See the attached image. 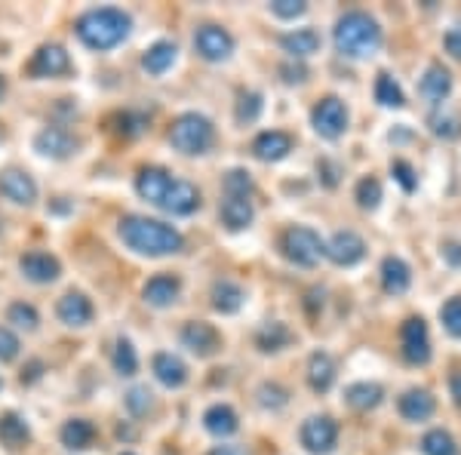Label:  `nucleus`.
<instances>
[{
    "label": "nucleus",
    "mask_w": 461,
    "mask_h": 455,
    "mask_svg": "<svg viewBox=\"0 0 461 455\" xmlns=\"http://www.w3.org/2000/svg\"><path fill=\"white\" fill-rule=\"evenodd\" d=\"M117 234L139 256H173V252H182L185 246L176 228L163 225L158 219H145V215H123Z\"/></svg>",
    "instance_id": "1"
},
{
    "label": "nucleus",
    "mask_w": 461,
    "mask_h": 455,
    "mask_svg": "<svg viewBox=\"0 0 461 455\" xmlns=\"http://www.w3.org/2000/svg\"><path fill=\"white\" fill-rule=\"evenodd\" d=\"M332 41H336V50L341 56L366 59L382 47V28H378V22L369 16V13L354 10V13H345V16L336 22Z\"/></svg>",
    "instance_id": "2"
},
{
    "label": "nucleus",
    "mask_w": 461,
    "mask_h": 455,
    "mask_svg": "<svg viewBox=\"0 0 461 455\" xmlns=\"http://www.w3.org/2000/svg\"><path fill=\"white\" fill-rule=\"evenodd\" d=\"M130 25L132 22L126 13L114 10V6H102V10H89L77 19V37L89 50L105 53V50H114L117 43L126 41Z\"/></svg>",
    "instance_id": "3"
},
{
    "label": "nucleus",
    "mask_w": 461,
    "mask_h": 455,
    "mask_svg": "<svg viewBox=\"0 0 461 455\" xmlns=\"http://www.w3.org/2000/svg\"><path fill=\"white\" fill-rule=\"evenodd\" d=\"M169 141H173L176 151L188 154V158H197V154H206L212 148L215 130H212V123L206 121L203 114L188 111V114H182V117H176V121H173Z\"/></svg>",
    "instance_id": "4"
},
{
    "label": "nucleus",
    "mask_w": 461,
    "mask_h": 455,
    "mask_svg": "<svg viewBox=\"0 0 461 455\" xmlns=\"http://www.w3.org/2000/svg\"><path fill=\"white\" fill-rule=\"evenodd\" d=\"M284 256L302 268H314L323 259V241L311 228H289L284 234Z\"/></svg>",
    "instance_id": "5"
},
{
    "label": "nucleus",
    "mask_w": 461,
    "mask_h": 455,
    "mask_svg": "<svg viewBox=\"0 0 461 455\" xmlns=\"http://www.w3.org/2000/svg\"><path fill=\"white\" fill-rule=\"evenodd\" d=\"M400 345H403V360L412 367H425L430 360V335L428 323L421 317H409L400 326Z\"/></svg>",
    "instance_id": "6"
},
{
    "label": "nucleus",
    "mask_w": 461,
    "mask_h": 455,
    "mask_svg": "<svg viewBox=\"0 0 461 455\" xmlns=\"http://www.w3.org/2000/svg\"><path fill=\"white\" fill-rule=\"evenodd\" d=\"M311 123H314L317 136L339 139L341 132H345V126H348L345 102L336 99V96H326V99H320L317 105H314V111H311Z\"/></svg>",
    "instance_id": "7"
},
{
    "label": "nucleus",
    "mask_w": 461,
    "mask_h": 455,
    "mask_svg": "<svg viewBox=\"0 0 461 455\" xmlns=\"http://www.w3.org/2000/svg\"><path fill=\"white\" fill-rule=\"evenodd\" d=\"M336 440H339V424L336 419H330V415H314V419H308L302 424V443L308 452H314V455L332 452Z\"/></svg>",
    "instance_id": "8"
},
{
    "label": "nucleus",
    "mask_w": 461,
    "mask_h": 455,
    "mask_svg": "<svg viewBox=\"0 0 461 455\" xmlns=\"http://www.w3.org/2000/svg\"><path fill=\"white\" fill-rule=\"evenodd\" d=\"M323 256L339 268H351L366 256V243L354 231H339V234H332L330 243H323Z\"/></svg>",
    "instance_id": "9"
},
{
    "label": "nucleus",
    "mask_w": 461,
    "mask_h": 455,
    "mask_svg": "<svg viewBox=\"0 0 461 455\" xmlns=\"http://www.w3.org/2000/svg\"><path fill=\"white\" fill-rule=\"evenodd\" d=\"M194 47L206 62H225L234 53V37L219 25H203L194 34Z\"/></svg>",
    "instance_id": "10"
},
{
    "label": "nucleus",
    "mask_w": 461,
    "mask_h": 455,
    "mask_svg": "<svg viewBox=\"0 0 461 455\" xmlns=\"http://www.w3.org/2000/svg\"><path fill=\"white\" fill-rule=\"evenodd\" d=\"M182 345L197 357H212L215 350L221 348V335L215 332L212 323H203V320H191L182 330Z\"/></svg>",
    "instance_id": "11"
},
{
    "label": "nucleus",
    "mask_w": 461,
    "mask_h": 455,
    "mask_svg": "<svg viewBox=\"0 0 461 455\" xmlns=\"http://www.w3.org/2000/svg\"><path fill=\"white\" fill-rule=\"evenodd\" d=\"M77 145L80 141L71 136V132L59 130V126H50V130L37 132L34 139V148L43 154V158H53V160H65L71 154H77Z\"/></svg>",
    "instance_id": "12"
},
{
    "label": "nucleus",
    "mask_w": 461,
    "mask_h": 455,
    "mask_svg": "<svg viewBox=\"0 0 461 455\" xmlns=\"http://www.w3.org/2000/svg\"><path fill=\"white\" fill-rule=\"evenodd\" d=\"M200 206V191L185 178H173L167 197L160 200V210L173 213V215H191Z\"/></svg>",
    "instance_id": "13"
},
{
    "label": "nucleus",
    "mask_w": 461,
    "mask_h": 455,
    "mask_svg": "<svg viewBox=\"0 0 461 455\" xmlns=\"http://www.w3.org/2000/svg\"><path fill=\"white\" fill-rule=\"evenodd\" d=\"M0 194H4L6 200H13V204H34L37 200V185L34 178L28 173H22V169H4L0 173Z\"/></svg>",
    "instance_id": "14"
},
{
    "label": "nucleus",
    "mask_w": 461,
    "mask_h": 455,
    "mask_svg": "<svg viewBox=\"0 0 461 455\" xmlns=\"http://www.w3.org/2000/svg\"><path fill=\"white\" fill-rule=\"evenodd\" d=\"M65 71H68V53L62 47H56V43L41 47L32 62H28V74L32 77H59Z\"/></svg>",
    "instance_id": "15"
},
{
    "label": "nucleus",
    "mask_w": 461,
    "mask_h": 455,
    "mask_svg": "<svg viewBox=\"0 0 461 455\" xmlns=\"http://www.w3.org/2000/svg\"><path fill=\"white\" fill-rule=\"evenodd\" d=\"M19 271L32 283H53L59 278V271H62V265L50 252H25L19 259Z\"/></svg>",
    "instance_id": "16"
},
{
    "label": "nucleus",
    "mask_w": 461,
    "mask_h": 455,
    "mask_svg": "<svg viewBox=\"0 0 461 455\" xmlns=\"http://www.w3.org/2000/svg\"><path fill=\"white\" fill-rule=\"evenodd\" d=\"M56 314L65 326H89V320H93V302L84 293H65L59 298Z\"/></svg>",
    "instance_id": "17"
},
{
    "label": "nucleus",
    "mask_w": 461,
    "mask_h": 455,
    "mask_svg": "<svg viewBox=\"0 0 461 455\" xmlns=\"http://www.w3.org/2000/svg\"><path fill=\"white\" fill-rule=\"evenodd\" d=\"M169 185H173V176H169L167 169H160V167H145L142 173H139V178H136V191L154 206H160V200L167 197Z\"/></svg>",
    "instance_id": "18"
},
{
    "label": "nucleus",
    "mask_w": 461,
    "mask_h": 455,
    "mask_svg": "<svg viewBox=\"0 0 461 455\" xmlns=\"http://www.w3.org/2000/svg\"><path fill=\"white\" fill-rule=\"evenodd\" d=\"M434 409H437V400L425 387H412V391H406L403 397H400V415H403L406 422H428L430 415H434Z\"/></svg>",
    "instance_id": "19"
},
{
    "label": "nucleus",
    "mask_w": 461,
    "mask_h": 455,
    "mask_svg": "<svg viewBox=\"0 0 461 455\" xmlns=\"http://www.w3.org/2000/svg\"><path fill=\"white\" fill-rule=\"evenodd\" d=\"M289 151H293V139H289L286 132H280V130L262 132V136L252 141V154H256L258 160H265V163L284 160Z\"/></svg>",
    "instance_id": "20"
},
{
    "label": "nucleus",
    "mask_w": 461,
    "mask_h": 455,
    "mask_svg": "<svg viewBox=\"0 0 461 455\" xmlns=\"http://www.w3.org/2000/svg\"><path fill=\"white\" fill-rule=\"evenodd\" d=\"M151 369H154V376H158V382L167 385V387H182L185 382H188V367H185L176 354H167V350L154 354Z\"/></svg>",
    "instance_id": "21"
},
{
    "label": "nucleus",
    "mask_w": 461,
    "mask_h": 455,
    "mask_svg": "<svg viewBox=\"0 0 461 455\" xmlns=\"http://www.w3.org/2000/svg\"><path fill=\"white\" fill-rule=\"evenodd\" d=\"M178 289H182V283L173 274H158V278H151L145 283L142 296L148 305H154V308H167V305H173L178 298Z\"/></svg>",
    "instance_id": "22"
},
{
    "label": "nucleus",
    "mask_w": 461,
    "mask_h": 455,
    "mask_svg": "<svg viewBox=\"0 0 461 455\" xmlns=\"http://www.w3.org/2000/svg\"><path fill=\"white\" fill-rule=\"evenodd\" d=\"M336 382V360H332L326 350H317V354H311L308 360V385L314 387L317 394H326Z\"/></svg>",
    "instance_id": "23"
},
{
    "label": "nucleus",
    "mask_w": 461,
    "mask_h": 455,
    "mask_svg": "<svg viewBox=\"0 0 461 455\" xmlns=\"http://www.w3.org/2000/svg\"><path fill=\"white\" fill-rule=\"evenodd\" d=\"M409 283H412V271H409V265L403 262V259L397 256H388L382 262V287L384 293L391 296H403L409 289Z\"/></svg>",
    "instance_id": "24"
},
{
    "label": "nucleus",
    "mask_w": 461,
    "mask_h": 455,
    "mask_svg": "<svg viewBox=\"0 0 461 455\" xmlns=\"http://www.w3.org/2000/svg\"><path fill=\"white\" fill-rule=\"evenodd\" d=\"M452 93V77L449 71L443 68V65H428L425 77H421V96L430 102V105H440L446 96Z\"/></svg>",
    "instance_id": "25"
},
{
    "label": "nucleus",
    "mask_w": 461,
    "mask_h": 455,
    "mask_svg": "<svg viewBox=\"0 0 461 455\" xmlns=\"http://www.w3.org/2000/svg\"><path fill=\"white\" fill-rule=\"evenodd\" d=\"M32 440V431H28V424L22 415L16 413H6V415H0V443L6 446L10 452H19L22 446Z\"/></svg>",
    "instance_id": "26"
},
{
    "label": "nucleus",
    "mask_w": 461,
    "mask_h": 455,
    "mask_svg": "<svg viewBox=\"0 0 461 455\" xmlns=\"http://www.w3.org/2000/svg\"><path fill=\"white\" fill-rule=\"evenodd\" d=\"M219 213H221V222H225L230 231H243V228H249V222H252L249 197H234V194H225Z\"/></svg>",
    "instance_id": "27"
},
{
    "label": "nucleus",
    "mask_w": 461,
    "mask_h": 455,
    "mask_svg": "<svg viewBox=\"0 0 461 455\" xmlns=\"http://www.w3.org/2000/svg\"><path fill=\"white\" fill-rule=\"evenodd\" d=\"M243 298H247V293L234 280H219L212 287V308L219 314H237L243 308Z\"/></svg>",
    "instance_id": "28"
},
{
    "label": "nucleus",
    "mask_w": 461,
    "mask_h": 455,
    "mask_svg": "<svg viewBox=\"0 0 461 455\" xmlns=\"http://www.w3.org/2000/svg\"><path fill=\"white\" fill-rule=\"evenodd\" d=\"M203 424H206V431L215 434V437H230L237 428H240V422H237V413L230 406H225V403H215V406L206 409Z\"/></svg>",
    "instance_id": "29"
},
{
    "label": "nucleus",
    "mask_w": 461,
    "mask_h": 455,
    "mask_svg": "<svg viewBox=\"0 0 461 455\" xmlns=\"http://www.w3.org/2000/svg\"><path fill=\"white\" fill-rule=\"evenodd\" d=\"M382 397H384V391H382V385H375V382H354V385H348V391H345L348 406L360 409V413L375 409L378 403H382Z\"/></svg>",
    "instance_id": "30"
},
{
    "label": "nucleus",
    "mask_w": 461,
    "mask_h": 455,
    "mask_svg": "<svg viewBox=\"0 0 461 455\" xmlns=\"http://www.w3.org/2000/svg\"><path fill=\"white\" fill-rule=\"evenodd\" d=\"M280 43H284V50L289 56L304 59V56H311L320 50V34L314 32V28H299V32H289V34L280 37Z\"/></svg>",
    "instance_id": "31"
},
{
    "label": "nucleus",
    "mask_w": 461,
    "mask_h": 455,
    "mask_svg": "<svg viewBox=\"0 0 461 455\" xmlns=\"http://www.w3.org/2000/svg\"><path fill=\"white\" fill-rule=\"evenodd\" d=\"M176 53H178V50H176V43H169V41L154 43V47L148 50L145 59H142L145 71H148V74H154V77H160V74H167L169 68H173Z\"/></svg>",
    "instance_id": "32"
},
{
    "label": "nucleus",
    "mask_w": 461,
    "mask_h": 455,
    "mask_svg": "<svg viewBox=\"0 0 461 455\" xmlns=\"http://www.w3.org/2000/svg\"><path fill=\"white\" fill-rule=\"evenodd\" d=\"M93 437H95V428L86 419H71V422H65V428H62V443L68 446V450H86V446L93 443Z\"/></svg>",
    "instance_id": "33"
},
{
    "label": "nucleus",
    "mask_w": 461,
    "mask_h": 455,
    "mask_svg": "<svg viewBox=\"0 0 461 455\" xmlns=\"http://www.w3.org/2000/svg\"><path fill=\"white\" fill-rule=\"evenodd\" d=\"M421 452L425 455H458V446H456V440H452L449 431L434 428L421 437Z\"/></svg>",
    "instance_id": "34"
},
{
    "label": "nucleus",
    "mask_w": 461,
    "mask_h": 455,
    "mask_svg": "<svg viewBox=\"0 0 461 455\" xmlns=\"http://www.w3.org/2000/svg\"><path fill=\"white\" fill-rule=\"evenodd\" d=\"M375 102L378 105H384V108H400L403 105V89H400L397 80L391 77V74H378V80H375Z\"/></svg>",
    "instance_id": "35"
},
{
    "label": "nucleus",
    "mask_w": 461,
    "mask_h": 455,
    "mask_svg": "<svg viewBox=\"0 0 461 455\" xmlns=\"http://www.w3.org/2000/svg\"><path fill=\"white\" fill-rule=\"evenodd\" d=\"M256 341L262 350H280L293 341V332L286 330V323H267L265 330H258Z\"/></svg>",
    "instance_id": "36"
},
{
    "label": "nucleus",
    "mask_w": 461,
    "mask_h": 455,
    "mask_svg": "<svg viewBox=\"0 0 461 455\" xmlns=\"http://www.w3.org/2000/svg\"><path fill=\"white\" fill-rule=\"evenodd\" d=\"M114 369L121 372V376H136V369H139L136 348L126 339H117V345H114Z\"/></svg>",
    "instance_id": "37"
},
{
    "label": "nucleus",
    "mask_w": 461,
    "mask_h": 455,
    "mask_svg": "<svg viewBox=\"0 0 461 455\" xmlns=\"http://www.w3.org/2000/svg\"><path fill=\"white\" fill-rule=\"evenodd\" d=\"M357 204H360L363 210H375V206L382 204V185H378V178L366 176L357 182Z\"/></svg>",
    "instance_id": "38"
},
{
    "label": "nucleus",
    "mask_w": 461,
    "mask_h": 455,
    "mask_svg": "<svg viewBox=\"0 0 461 455\" xmlns=\"http://www.w3.org/2000/svg\"><path fill=\"white\" fill-rule=\"evenodd\" d=\"M6 320L10 323H16L19 330H37V323H41V317H37V311L32 308V305H25V302H13L10 305V311H6Z\"/></svg>",
    "instance_id": "39"
},
{
    "label": "nucleus",
    "mask_w": 461,
    "mask_h": 455,
    "mask_svg": "<svg viewBox=\"0 0 461 455\" xmlns=\"http://www.w3.org/2000/svg\"><path fill=\"white\" fill-rule=\"evenodd\" d=\"M430 130H434V136L458 139L461 136V121L456 114H434L430 117Z\"/></svg>",
    "instance_id": "40"
},
{
    "label": "nucleus",
    "mask_w": 461,
    "mask_h": 455,
    "mask_svg": "<svg viewBox=\"0 0 461 455\" xmlns=\"http://www.w3.org/2000/svg\"><path fill=\"white\" fill-rule=\"evenodd\" d=\"M258 114H262V96H258V93H243L240 105H237V121L252 123Z\"/></svg>",
    "instance_id": "41"
},
{
    "label": "nucleus",
    "mask_w": 461,
    "mask_h": 455,
    "mask_svg": "<svg viewBox=\"0 0 461 455\" xmlns=\"http://www.w3.org/2000/svg\"><path fill=\"white\" fill-rule=\"evenodd\" d=\"M225 194H234V197H249L252 194V178L243 169H230L225 176Z\"/></svg>",
    "instance_id": "42"
},
{
    "label": "nucleus",
    "mask_w": 461,
    "mask_h": 455,
    "mask_svg": "<svg viewBox=\"0 0 461 455\" xmlns=\"http://www.w3.org/2000/svg\"><path fill=\"white\" fill-rule=\"evenodd\" d=\"M440 317H443L446 332L456 335V339H461V298H449V302L443 305Z\"/></svg>",
    "instance_id": "43"
},
{
    "label": "nucleus",
    "mask_w": 461,
    "mask_h": 455,
    "mask_svg": "<svg viewBox=\"0 0 461 455\" xmlns=\"http://www.w3.org/2000/svg\"><path fill=\"white\" fill-rule=\"evenodd\" d=\"M286 400H289V394H286L280 385L265 382L262 387H258V403H262V406H267V409H280V406H286Z\"/></svg>",
    "instance_id": "44"
},
{
    "label": "nucleus",
    "mask_w": 461,
    "mask_h": 455,
    "mask_svg": "<svg viewBox=\"0 0 461 455\" xmlns=\"http://www.w3.org/2000/svg\"><path fill=\"white\" fill-rule=\"evenodd\" d=\"M126 409H130L132 415H145L148 409H151V391H148V387H132V391L126 394Z\"/></svg>",
    "instance_id": "45"
},
{
    "label": "nucleus",
    "mask_w": 461,
    "mask_h": 455,
    "mask_svg": "<svg viewBox=\"0 0 461 455\" xmlns=\"http://www.w3.org/2000/svg\"><path fill=\"white\" fill-rule=\"evenodd\" d=\"M304 10H308V6H304L302 0H274L271 4V13L280 19H295V16H302Z\"/></svg>",
    "instance_id": "46"
},
{
    "label": "nucleus",
    "mask_w": 461,
    "mask_h": 455,
    "mask_svg": "<svg viewBox=\"0 0 461 455\" xmlns=\"http://www.w3.org/2000/svg\"><path fill=\"white\" fill-rule=\"evenodd\" d=\"M16 354H19V339L13 335L6 326H0V360H16Z\"/></svg>",
    "instance_id": "47"
},
{
    "label": "nucleus",
    "mask_w": 461,
    "mask_h": 455,
    "mask_svg": "<svg viewBox=\"0 0 461 455\" xmlns=\"http://www.w3.org/2000/svg\"><path fill=\"white\" fill-rule=\"evenodd\" d=\"M391 173L397 176V182L403 185L406 191H412V188H415V173H412V167H409L406 160H393V163H391Z\"/></svg>",
    "instance_id": "48"
},
{
    "label": "nucleus",
    "mask_w": 461,
    "mask_h": 455,
    "mask_svg": "<svg viewBox=\"0 0 461 455\" xmlns=\"http://www.w3.org/2000/svg\"><path fill=\"white\" fill-rule=\"evenodd\" d=\"M121 130L126 132V136H139V132H142V126H148V117H142V114H130V111H126V114L121 117Z\"/></svg>",
    "instance_id": "49"
},
{
    "label": "nucleus",
    "mask_w": 461,
    "mask_h": 455,
    "mask_svg": "<svg viewBox=\"0 0 461 455\" xmlns=\"http://www.w3.org/2000/svg\"><path fill=\"white\" fill-rule=\"evenodd\" d=\"M280 74H284L286 84H302V80L308 77V71H304L302 65H295V68H293V65H284V68H280Z\"/></svg>",
    "instance_id": "50"
},
{
    "label": "nucleus",
    "mask_w": 461,
    "mask_h": 455,
    "mask_svg": "<svg viewBox=\"0 0 461 455\" xmlns=\"http://www.w3.org/2000/svg\"><path fill=\"white\" fill-rule=\"evenodd\" d=\"M317 169H320V173H323V182L330 185V188H336V182H339V169L332 167L330 160H320V163H317Z\"/></svg>",
    "instance_id": "51"
},
{
    "label": "nucleus",
    "mask_w": 461,
    "mask_h": 455,
    "mask_svg": "<svg viewBox=\"0 0 461 455\" xmlns=\"http://www.w3.org/2000/svg\"><path fill=\"white\" fill-rule=\"evenodd\" d=\"M446 50L456 59H461V28H452V32L446 34Z\"/></svg>",
    "instance_id": "52"
},
{
    "label": "nucleus",
    "mask_w": 461,
    "mask_h": 455,
    "mask_svg": "<svg viewBox=\"0 0 461 455\" xmlns=\"http://www.w3.org/2000/svg\"><path fill=\"white\" fill-rule=\"evenodd\" d=\"M443 256H446V262H449V265H461V246L458 243H446Z\"/></svg>",
    "instance_id": "53"
},
{
    "label": "nucleus",
    "mask_w": 461,
    "mask_h": 455,
    "mask_svg": "<svg viewBox=\"0 0 461 455\" xmlns=\"http://www.w3.org/2000/svg\"><path fill=\"white\" fill-rule=\"evenodd\" d=\"M449 385H452V397H456V403L461 406V372H452Z\"/></svg>",
    "instance_id": "54"
},
{
    "label": "nucleus",
    "mask_w": 461,
    "mask_h": 455,
    "mask_svg": "<svg viewBox=\"0 0 461 455\" xmlns=\"http://www.w3.org/2000/svg\"><path fill=\"white\" fill-rule=\"evenodd\" d=\"M210 455H243V450H237V446H215Z\"/></svg>",
    "instance_id": "55"
},
{
    "label": "nucleus",
    "mask_w": 461,
    "mask_h": 455,
    "mask_svg": "<svg viewBox=\"0 0 461 455\" xmlns=\"http://www.w3.org/2000/svg\"><path fill=\"white\" fill-rule=\"evenodd\" d=\"M123 455H132V452H123Z\"/></svg>",
    "instance_id": "56"
},
{
    "label": "nucleus",
    "mask_w": 461,
    "mask_h": 455,
    "mask_svg": "<svg viewBox=\"0 0 461 455\" xmlns=\"http://www.w3.org/2000/svg\"><path fill=\"white\" fill-rule=\"evenodd\" d=\"M0 89H4V84H0Z\"/></svg>",
    "instance_id": "57"
}]
</instances>
